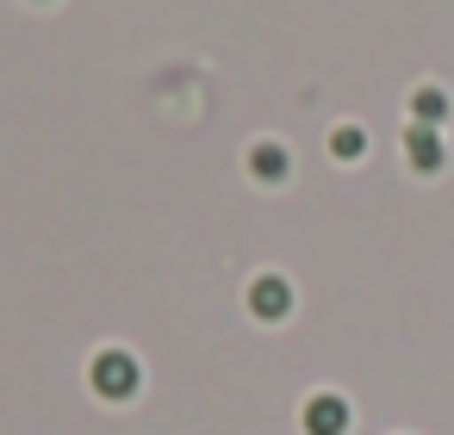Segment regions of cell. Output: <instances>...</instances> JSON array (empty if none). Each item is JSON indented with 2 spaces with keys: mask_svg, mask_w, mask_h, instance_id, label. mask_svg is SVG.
I'll return each instance as SVG.
<instances>
[{
  "mask_svg": "<svg viewBox=\"0 0 454 435\" xmlns=\"http://www.w3.org/2000/svg\"><path fill=\"white\" fill-rule=\"evenodd\" d=\"M94 385H100L106 398L137 392V361H131V354H119V348H113V354H100V361H94Z\"/></svg>",
  "mask_w": 454,
  "mask_h": 435,
  "instance_id": "6da1fadb",
  "label": "cell"
},
{
  "mask_svg": "<svg viewBox=\"0 0 454 435\" xmlns=\"http://www.w3.org/2000/svg\"><path fill=\"white\" fill-rule=\"evenodd\" d=\"M249 311H255V317H268V323H274V317H286V311H293V286H286L280 274H262V280L249 286Z\"/></svg>",
  "mask_w": 454,
  "mask_h": 435,
  "instance_id": "7a4b0ae2",
  "label": "cell"
},
{
  "mask_svg": "<svg viewBox=\"0 0 454 435\" xmlns=\"http://www.w3.org/2000/svg\"><path fill=\"white\" fill-rule=\"evenodd\" d=\"M342 429H348V404L336 392H317L305 404V435H342Z\"/></svg>",
  "mask_w": 454,
  "mask_h": 435,
  "instance_id": "3957f363",
  "label": "cell"
},
{
  "mask_svg": "<svg viewBox=\"0 0 454 435\" xmlns=\"http://www.w3.org/2000/svg\"><path fill=\"white\" fill-rule=\"evenodd\" d=\"M404 156H411V168H442V137H435V125H404Z\"/></svg>",
  "mask_w": 454,
  "mask_h": 435,
  "instance_id": "277c9868",
  "label": "cell"
},
{
  "mask_svg": "<svg viewBox=\"0 0 454 435\" xmlns=\"http://www.w3.org/2000/svg\"><path fill=\"white\" fill-rule=\"evenodd\" d=\"M411 113H417V125H442L448 119V94L442 88H417L411 94Z\"/></svg>",
  "mask_w": 454,
  "mask_h": 435,
  "instance_id": "5b68a950",
  "label": "cell"
},
{
  "mask_svg": "<svg viewBox=\"0 0 454 435\" xmlns=\"http://www.w3.org/2000/svg\"><path fill=\"white\" fill-rule=\"evenodd\" d=\"M249 168H255L262 181H280V175H286V150H280V144H255V150H249Z\"/></svg>",
  "mask_w": 454,
  "mask_h": 435,
  "instance_id": "8992f818",
  "label": "cell"
},
{
  "mask_svg": "<svg viewBox=\"0 0 454 435\" xmlns=\"http://www.w3.org/2000/svg\"><path fill=\"white\" fill-rule=\"evenodd\" d=\"M330 150H336V156H361V150H367V131H361V125H342V131H330Z\"/></svg>",
  "mask_w": 454,
  "mask_h": 435,
  "instance_id": "52a82bcc",
  "label": "cell"
}]
</instances>
